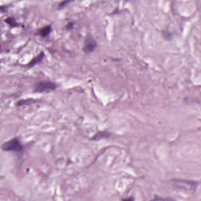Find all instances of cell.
I'll list each match as a JSON object with an SVG mask.
<instances>
[{
    "label": "cell",
    "mask_w": 201,
    "mask_h": 201,
    "mask_svg": "<svg viewBox=\"0 0 201 201\" xmlns=\"http://www.w3.org/2000/svg\"><path fill=\"white\" fill-rule=\"evenodd\" d=\"M2 149L6 152L20 153L24 150V146L18 137H14L2 144Z\"/></svg>",
    "instance_id": "1"
},
{
    "label": "cell",
    "mask_w": 201,
    "mask_h": 201,
    "mask_svg": "<svg viewBox=\"0 0 201 201\" xmlns=\"http://www.w3.org/2000/svg\"><path fill=\"white\" fill-rule=\"evenodd\" d=\"M57 87V84L52 81H41L35 86L33 91L35 93H47L54 91Z\"/></svg>",
    "instance_id": "2"
},
{
    "label": "cell",
    "mask_w": 201,
    "mask_h": 201,
    "mask_svg": "<svg viewBox=\"0 0 201 201\" xmlns=\"http://www.w3.org/2000/svg\"><path fill=\"white\" fill-rule=\"evenodd\" d=\"M97 47V42L96 39L91 35H88L84 40L83 51L86 54H91L94 52Z\"/></svg>",
    "instance_id": "3"
},
{
    "label": "cell",
    "mask_w": 201,
    "mask_h": 201,
    "mask_svg": "<svg viewBox=\"0 0 201 201\" xmlns=\"http://www.w3.org/2000/svg\"><path fill=\"white\" fill-rule=\"evenodd\" d=\"M111 135L112 134L109 132H108V131H99L91 138V140L97 141V140L99 139H105V138H109V137H111Z\"/></svg>",
    "instance_id": "4"
},
{
    "label": "cell",
    "mask_w": 201,
    "mask_h": 201,
    "mask_svg": "<svg viewBox=\"0 0 201 201\" xmlns=\"http://www.w3.org/2000/svg\"><path fill=\"white\" fill-rule=\"evenodd\" d=\"M44 56H45V54L43 52H41L39 55H37L36 57H34L29 64L27 65L28 67H32V66L35 65L36 64H39V62H41L42 60V59L44 58Z\"/></svg>",
    "instance_id": "5"
},
{
    "label": "cell",
    "mask_w": 201,
    "mask_h": 201,
    "mask_svg": "<svg viewBox=\"0 0 201 201\" xmlns=\"http://www.w3.org/2000/svg\"><path fill=\"white\" fill-rule=\"evenodd\" d=\"M51 30H52L51 25H47V26L42 27V29H39V35H40L42 38H46V37H47L49 35H50V32H51Z\"/></svg>",
    "instance_id": "6"
},
{
    "label": "cell",
    "mask_w": 201,
    "mask_h": 201,
    "mask_svg": "<svg viewBox=\"0 0 201 201\" xmlns=\"http://www.w3.org/2000/svg\"><path fill=\"white\" fill-rule=\"evenodd\" d=\"M6 22L10 25V27L14 28V27H18V26H20L19 24L16 21L15 19L13 18V17H8V18L6 20Z\"/></svg>",
    "instance_id": "7"
},
{
    "label": "cell",
    "mask_w": 201,
    "mask_h": 201,
    "mask_svg": "<svg viewBox=\"0 0 201 201\" xmlns=\"http://www.w3.org/2000/svg\"><path fill=\"white\" fill-rule=\"evenodd\" d=\"M163 34V36H164L165 39H171V38H172V34H171V32H167V31H164Z\"/></svg>",
    "instance_id": "8"
},
{
    "label": "cell",
    "mask_w": 201,
    "mask_h": 201,
    "mask_svg": "<svg viewBox=\"0 0 201 201\" xmlns=\"http://www.w3.org/2000/svg\"><path fill=\"white\" fill-rule=\"evenodd\" d=\"M69 1H64V2H60V3H59V5H58V9H59V10H60V9L64 8V7H65V6L67 5V4H69Z\"/></svg>",
    "instance_id": "9"
},
{
    "label": "cell",
    "mask_w": 201,
    "mask_h": 201,
    "mask_svg": "<svg viewBox=\"0 0 201 201\" xmlns=\"http://www.w3.org/2000/svg\"><path fill=\"white\" fill-rule=\"evenodd\" d=\"M74 27V23H72V22H69V23L67 24V25H66V29H67V30H71V29H73Z\"/></svg>",
    "instance_id": "10"
},
{
    "label": "cell",
    "mask_w": 201,
    "mask_h": 201,
    "mask_svg": "<svg viewBox=\"0 0 201 201\" xmlns=\"http://www.w3.org/2000/svg\"><path fill=\"white\" fill-rule=\"evenodd\" d=\"M134 198L131 197V198H127V199H123V200H133Z\"/></svg>",
    "instance_id": "11"
}]
</instances>
